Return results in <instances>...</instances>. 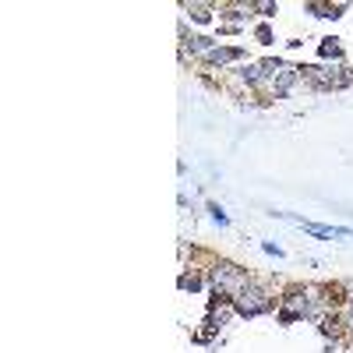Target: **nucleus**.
<instances>
[{"label":"nucleus","instance_id":"f257e3e1","mask_svg":"<svg viewBox=\"0 0 353 353\" xmlns=\"http://www.w3.org/2000/svg\"><path fill=\"white\" fill-rule=\"evenodd\" d=\"M209 283H212V301H233L237 293L251 283V276H244V269H237L233 261H212L209 265Z\"/></svg>","mask_w":353,"mask_h":353},{"label":"nucleus","instance_id":"f03ea898","mask_svg":"<svg viewBox=\"0 0 353 353\" xmlns=\"http://www.w3.org/2000/svg\"><path fill=\"white\" fill-rule=\"evenodd\" d=\"M265 68V81L258 92H265L269 99H283L293 92V85L301 81V68H293V64H279V61H261Z\"/></svg>","mask_w":353,"mask_h":353},{"label":"nucleus","instance_id":"0eeeda50","mask_svg":"<svg viewBox=\"0 0 353 353\" xmlns=\"http://www.w3.org/2000/svg\"><path fill=\"white\" fill-rule=\"evenodd\" d=\"M184 11H188L194 21H209V18H212V14H209L212 4H184Z\"/></svg>","mask_w":353,"mask_h":353},{"label":"nucleus","instance_id":"20e7f679","mask_svg":"<svg viewBox=\"0 0 353 353\" xmlns=\"http://www.w3.org/2000/svg\"><path fill=\"white\" fill-rule=\"evenodd\" d=\"M301 81L311 88H343L353 85V68H301Z\"/></svg>","mask_w":353,"mask_h":353},{"label":"nucleus","instance_id":"39448f33","mask_svg":"<svg viewBox=\"0 0 353 353\" xmlns=\"http://www.w3.org/2000/svg\"><path fill=\"white\" fill-rule=\"evenodd\" d=\"M244 57V50H233V46H212V53L205 57V64L209 68H223V64H230V61H241Z\"/></svg>","mask_w":353,"mask_h":353},{"label":"nucleus","instance_id":"7ed1b4c3","mask_svg":"<svg viewBox=\"0 0 353 353\" xmlns=\"http://www.w3.org/2000/svg\"><path fill=\"white\" fill-rule=\"evenodd\" d=\"M230 304H233V311L244 314V318H258V314H265V311H272L276 297H272V290H269V286H261V283L251 279V283H248Z\"/></svg>","mask_w":353,"mask_h":353},{"label":"nucleus","instance_id":"423d86ee","mask_svg":"<svg viewBox=\"0 0 353 353\" xmlns=\"http://www.w3.org/2000/svg\"><path fill=\"white\" fill-rule=\"evenodd\" d=\"M301 226L307 233H314V237H325V241H346V237H353L350 230H339V226H318V223H304V219H301Z\"/></svg>","mask_w":353,"mask_h":353},{"label":"nucleus","instance_id":"1a4fd4ad","mask_svg":"<svg viewBox=\"0 0 353 353\" xmlns=\"http://www.w3.org/2000/svg\"><path fill=\"white\" fill-rule=\"evenodd\" d=\"M339 325H346L350 332H353V297L343 304V314H339Z\"/></svg>","mask_w":353,"mask_h":353},{"label":"nucleus","instance_id":"9b49d317","mask_svg":"<svg viewBox=\"0 0 353 353\" xmlns=\"http://www.w3.org/2000/svg\"><path fill=\"white\" fill-rule=\"evenodd\" d=\"M251 8H254L258 14H265V18H272V14H276V4H251Z\"/></svg>","mask_w":353,"mask_h":353},{"label":"nucleus","instance_id":"6e6552de","mask_svg":"<svg viewBox=\"0 0 353 353\" xmlns=\"http://www.w3.org/2000/svg\"><path fill=\"white\" fill-rule=\"evenodd\" d=\"M321 57H332V61H339L343 57V46H339V39H321V50H318Z\"/></svg>","mask_w":353,"mask_h":353},{"label":"nucleus","instance_id":"9d476101","mask_svg":"<svg viewBox=\"0 0 353 353\" xmlns=\"http://www.w3.org/2000/svg\"><path fill=\"white\" fill-rule=\"evenodd\" d=\"M201 286V276L198 272H184L181 276V290H198Z\"/></svg>","mask_w":353,"mask_h":353}]
</instances>
